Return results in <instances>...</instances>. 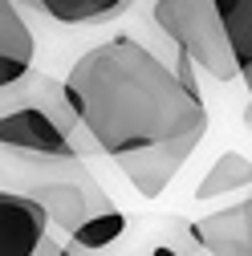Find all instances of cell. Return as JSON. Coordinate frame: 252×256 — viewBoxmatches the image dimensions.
<instances>
[{
	"label": "cell",
	"instance_id": "ba28073f",
	"mask_svg": "<svg viewBox=\"0 0 252 256\" xmlns=\"http://www.w3.org/2000/svg\"><path fill=\"white\" fill-rule=\"evenodd\" d=\"M16 4L57 24H106V20H118L134 0H16Z\"/></svg>",
	"mask_w": 252,
	"mask_h": 256
},
{
	"label": "cell",
	"instance_id": "8fae6325",
	"mask_svg": "<svg viewBox=\"0 0 252 256\" xmlns=\"http://www.w3.org/2000/svg\"><path fill=\"white\" fill-rule=\"evenodd\" d=\"M122 232H126V216H122L118 208H110V212H98V216H90L86 224H78V228L70 232V240H74V248L98 252V248L114 244Z\"/></svg>",
	"mask_w": 252,
	"mask_h": 256
},
{
	"label": "cell",
	"instance_id": "52a82bcc",
	"mask_svg": "<svg viewBox=\"0 0 252 256\" xmlns=\"http://www.w3.org/2000/svg\"><path fill=\"white\" fill-rule=\"evenodd\" d=\"M37 61V37L28 28L16 0H0V90L20 86L33 74Z\"/></svg>",
	"mask_w": 252,
	"mask_h": 256
},
{
	"label": "cell",
	"instance_id": "7c38bea8",
	"mask_svg": "<svg viewBox=\"0 0 252 256\" xmlns=\"http://www.w3.org/2000/svg\"><path fill=\"white\" fill-rule=\"evenodd\" d=\"M33 256H74V248H70V244H61V240H49V236H45V240L33 248Z\"/></svg>",
	"mask_w": 252,
	"mask_h": 256
},
{
	"label": "cell",
	"instance_id": "3957f363",
	"mask_svg": "<svg viewBox=\"0 0 252 256\" xmlns=\"http://www.w3.org/2000/svg\"><path fill=\"white\" fill-rule=\"evenodd\" d=\"M154 24L171 45H179L187 61H196L216 82H244L212 0H154Z\"/></svg>",
	"mask_w": 252,
	"mask_h": 256
},
{
	"label": "cell",
	"instance_id": "277c9868",
	"mask_svg": "<svg viewBox=\"0 0 252 256\" xmlns=\"http://www.w3.org/2000/svg\"><path fill=\"white\" fill-rule=\"evenodd\" d=\"M20 196H28L49 224H57L61 232H74L78 224H86L90 216L98 212H110V196L98 187V179H94L86 167H74L66 175H45V179H28L20 187Z\"/></svg>",
	"mask_w": 252,
	"mask_h": 256
},
{
	"label": "cell",
	"instance_id": "5b68a950",
	"mask_svg": "<svg viewBox=\"0 0 252 256\" xmlns=\"http://www.w3.org/2000/svg\"><path fill=\"white\" fill-rule=\"evenodd\" d=\"M187 232H192V240L212 256H252V204L240 200L232 208L208 212Z\"/></svg>",
	"mask_w": 252,
	"mask_h": 256
},
{
	"label": "cell",
	"instance_id": "4fadbf2b",
	"mask_svg": "<svg viewBox=\"0 0 252 256\" xmlns=\"http://www.w3.org/2000/svg\"><path fill=\"white\" fill-rule=\"evenodd\" d=\"M150 256H183V252H175V248H167V244H159V248H154Z\"/></svg>",
	"mask_w": 252,
	"mask_h": 256
},
{
	"label": "cell",
	"instance_id": "9c48e42d",
	"mask_svg": "<svg viewBox=\"0 0 252 256\" xmlns=\"http://www.w3.org/2000/svg\"><path fill=\"white\" fill-rule=\"evenodd\" d=\"M212 8H216L220 28L228 37L236 70L248 82V74H252V0H212Z\"/></svg>",
	"mask_w": 252,
	"mask_h": 256
},
{
	"label": "cell",
	"instance_id": "7a4b0ae2",
	"mask_svg": "<svg viewBox=\"0 0 252 256\" xmlns=\"http://www.w3.org/2000/svg\"><path fill=\"white\" fill-rule=\"evenodd\" d=\"M86 154H94V142L78 126L61 82L28 74L20 86L0 90V175L24 183L66 175Z\"/></svg>",
	"mask_w": 252,
	"mask_h": 256
},
{
	"label": "cell",
	"instance_id": "30bf717a",
	"mask_svg": "<svg viewBox=\"0 0 252 256\" xmlns=\"http://www.w3.org/2000/svg\"><path fill=\"white\" fill-rule=\"evenodd\" d=\"M252 183V163H248V154L244 150H228V154H220L212 171L200 179L196 187V200H220V196H236V191H248Z\"/></svg>",
	"mask_w": 252,
	"mask_h": 256
},
{
	"label": "cell",
	"instance_id": "6da1fadb",
	"mask_svg": "<svg viewBox=\"0 0 252 256\" xmlns=\"http://www.w3.org/2000/svg\"><path fill=\"white\" fill-rule=\"evenodd\" d=\"M94 150L114 158L142 200H159L208 134V106L187 66H167L134 37L86 49L61 78Z\"/></svg>",
	"mask_w": 252,
	"mask_h": 256
},
{
	"label": "cell",
	"instance_id": "8992f818",
	"mask_svg": "<svg viewBox=\"0 0 252 256\" xmlns=\"http://www.w3.org/2000/svg\"><path fill=\"white\" fill-rule=\"evenodd\" d=\"M45 236H49L45 212L20 191L0 187V256H33V248Z\"/></svg>",
	"mask_w": 252,
	"mask_h": 256
}]
</instances>
